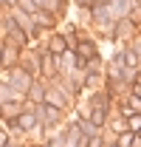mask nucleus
<instances>
[{"label": "nucleus", "mask_w": 141, "mask_h": 147, "mask_svg": "<svg viewBox=\"0 0 141 147\" xmlns=\"http://www.w3.org/2000/svg\"><path fill=\"white\" fill-rule=\"evenodd\" d=\"M119 105H124V108H130V113H141V99L136 96L133 91H127V96H124Z\"/></svg>", "instance_id": "nucleus-13"}, {"label": "nucleus", "mask_w": 141, "mask_h": 147, "mask_svg": "<svg viewBox=\"0 0 141 147\" xmlns=\"http://www.w3.org/2000/svg\"><path fill=\"white\" fill-rule=\"evenodd\" d=\"M0 17H3V11H0ZM0 26H3V23H0Z\"/></svg>", "instance_id": "nucleus-22"}, {"label": "nucleus", "mask_w": 141, "mask_h": 147, "mask_svg": "<svg viewBox=\"0 0 141 147\" xmlns=\"http://www.w3.org/2000/svg\"><path fill=\"white\" fill-rule=\"evenodd\" d=\"M3 26H6V34H3V42H9V45L20 48V51H26V45L31 42V37L26 34V31H23V28H20V26H17V23H14L11 17H9V14L3 17Z\"/></svg>", "instance_id": "nucleus-1"}, {"label": "nucleus", "mask_w": 141, "mask_h": 147, "mask_svg": "<svg viewBox=\"0 0 141 147\" xmlns=\"http://www.w3.org/2000/svg\"><path fill=\"white\" fill-rule=\"evenodd\" d=\"M9 142H11V136H9L6 130H0V147H6V144H9Z\"/></svg>", "instance_id": "nucleus-17"}, {"label": "nucleus", "mask_w": 141, "mask_h": 147, "mask_svg": "<svg viewBox=\"0 0 141 147\" xmlns=\"http://www.w3.org/2000/svg\"><path fill=\"white\" fill-rule=\"evenodd\" d=\"M127 130H130V133H138L141 130V113H136V116L127 119Z\"/></svg>", "instance_id": "nucleus-15"}, {"label": "nucleus", "mask_w": 141, "mask_h": 147, "mask_svg": "<svg viewBox=\"0 0 141 147\" xmlns=\"http://www.w3.org/2000/svg\"><path fill=\"white\" fill-rule=\"evenodd\" d=\"M45 105H51V108L62 110V113L70 108V96L62 91V88H59V82H56V79L45 85Z\"/></svg>", "instance_id": "nucleus-2"}, {"label": "nucleus", "mask_w": 141, "mask_h": 147, "mask_svg": "<svg viewBox=\"0 0 141 147\" xmlns=\"http://www.w3.org/2000/svg\"><path fill=\"white\" fill-rule=\"evenodd\" d=\"M136 6H138V9H141V0H136Z\"/></svg>", "instance_id": "nucleus-21"}, {"label": "nucleus", "mask_w": 141, "mask_h": 147, "mask_svg": "<svg viewBox=\"0 0 141 147\" xmlns=\"http://www.w3.org/2000/svg\"><path fill=\"white\" fill-rule=\"evenodd\" d=\"M133 136H136V133L124 130V133H119V136H116V144H119V147H130V144H133Z\"/></svg>", "instance_id": "nucleus-14"}, {"label": "nucleus", "mask_w": 141, "mask_h": 147, "mask_svg": "<svg viewBox=\"0 0 141 147\" xmlns=\"http://www.w3.org/2000/svg\"><path fill=\"white\" fill-rule=\"evenodd\" d=\"M130 147H141V136H133V144Z\"/></svg>", "instance_id": "nucleus-19"}, {"label": "nucleus", "mask_w": 141, "mask_h": 147, "mask_svg": "<svg viewBox=\"0 0 141 147\" xmlns=\"http://www.w3.org/2000/svg\"><path fill=\"white\" fill-rule=\"evenodd\" d=\"M34 82H37V79H34L28 71H26L23 65H17V68H11V71H9V85H11L17 93H23V96L28 93V88H31Z\"/></svg>", "instance_id": "nucleus-3"}, {"label": "nucleus", "mask_w": 141, "mask_h": 147, "mask_svg": "<svg viewBox=\"0 0 141 147\" xmlns=\"http://www.w3.org/2000/svg\"><path fill=\"white\" fill-rule=\"evenodd\" d=\"M31 20H34V26H37V31H40V34H42L45 28H54V26H56V17H54L51 11H42V9H40Z\"/></svg>", "instance_id": "nucleus-11"}, {"label": "nucleus", "mask_w": 141, "mask_h": 147, "mask_svg": "<svg viewBox=\"0 0 141 147\" xmlns=\"http://www.w3.org/2000/svg\"><path fill=\"white\" fill-rule=\"evenodd\" d=\"M119 54H122V65H124V71H133V74H138V71H141V51H138V45H136V42H127Z\"/></svg>", "instance_id": "nucleus-7"}, {"label": "nucleus", "mask_w": 141, "mask_h": 147, "mask_svg": "<svg viewBox=\"0 0 141 147\" xmlns=\"http://www.w3.org/2000/svg\"><path fill=\"white\" fill-rule=\"evenodd\" d=\"M133 42H136V45H138V51H141V34L136 37V40H133Z\"/></svg>", "instance_id": "nucleus-20"}, {"label": "nucleus", "mask_w": 141, "mask_h": 147, "mask_svg": "<svg viewBox=\"0 0 141 147\" xmlns=\"http://www.w3.org/2000/svg\"><path fill=\"white\" fill-rule=\"evenodd\" d=\"M37 127H40V122H37V110L34 108H26L14 122H9V130H14V133H31Z\"/></svg>", "instance_id": "nucleus-4"}, {"label": "nucleus", "mask_w": 141, "mask_h": 147, "mask_svg": "<svg viewBox=\"0 0 141 147\" xmlns=\"http://www.w3.org/2000/svg\"><path fill=\"white\" fill-rule=\"evenodd\" d=\"M130 91H133V93H136V96L141 99V82H133V88H130Z\"/></svg>", "instance_id": "nucleus-18"}, {"label": "nucleus", "mask_w": 141, "mask_h": 147, "mask_svg": "<svg viewBox=\"0 0 141 147\" xmlns=\"http://www.w3.org/2000/svg\"><path fill=\"white\" fill-rule=\"evenodd\" d=\"M45 147H65V133H54L51 139L45 142Z\"/></svg>", "instance_id": "nucleus-16"}, {"label": "nucleus", "mask_w": 141, "mask_h": 147, "mask_svg": "<svg viewBox=\"0 0 141 147\" xmlns=\"http://www.w3.org/2000/svg\"><path fill=\"white\" fill-rule=\"evenodd\" d=\"M34 110H37V122H40L42 127H56V125L65 119V113H62V110L51 108V105H45V102H42V105H37Z\"/></svg>", "instance_id": "nucleus-6"}, {"label": "nucleus", "mask_w": 141, "mask_h": 147, "mask_svg": "<svg viewBox=\"0 0 141 147\" xmlns=\"http://www.w3.org/2000/svg\"><path fill=\"white\" fill-rule=\"evenodd\" d=\"M26 110V102H3V108H0V116L6 119V125L9 122H14L20 113Z\"/></svg>", "instance_id": "nucleus-10"}, {"label": "nucleus", "mask_w": 141, "mask_h": 147, "mask_svg": "<svg viewBox=\"0 0 141 147\" xmlns=\"http://www.w3.org/2000/svg\"><path fill=\"white\" fill-rule=\"evenodd\" d=\"M20 59H23V51L14 48V45H9V42H3V48H0V71H11V68H17Z\"/></svg>", "instance_id": "nucleus-8"}, {"label": "nucleus", "mask_w": 141, "mask_h": 147, "mask_svg": "<svg viewBox=\"0 0 141 147\" xmlns=\"http://www.w3.org/2000/svg\"><path fill=\"white\" fill-rule=\"evenodd\" d=\"M73 51H76V57L88 65V62H93V59H99V45H96V40H90V37H79L76 42H73Z\"/></svg>", "instance_id": "nucleus-5"}, {"label": "nucleus", "mask_w": 141, "mask_h": 147, "mask_svg": "<svg viewBox=\"0 0 141 147\" xmlns=\"http://www.w3.org/2000/svg\"><path fill=\"white\" fill-rule=\"evenodd\" d=\"M68 48H70V42L65 40V34H51V37H48V42H45V51L54 54V57H62Z\"/></svg>", "instance_id": "nucleus-9"}, {"label": "nucleus", "mask_w": 141, "mask_h": 147, "mask_svg": "<svg viewBox=\"0 0 141 147\" xmlns=\"http://www.w3.org/2000/svg\"><path fill=\"white\" fill-rule=\"evenodd\" d=\"M138 26H133L130 20H116V40H127V37H133Z\"/></svg>", "instance_id": "nucleus-12"}]
</instances>
